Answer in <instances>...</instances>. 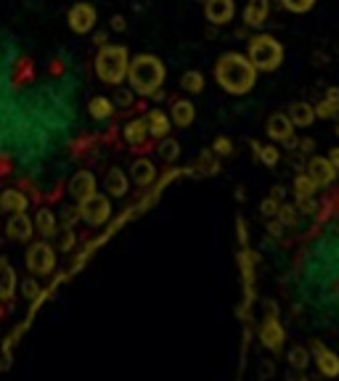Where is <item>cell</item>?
I'll use <instances>...</instances> for the list:
<instances>
[{"mask_svg": "<svg viewBox=\"0 0 339 381\" xmlns=\"http://www.w3.org/2000/svg\"><path fill=\"white\" fill-rule=\"evenodd\" d=\"M218 82L223 85V90H228V93H247L252 90L254 85V80H257V69L249 64V58H244L239 54H226L223 58L218 61Z\"/></svg>", "mask_w": 339, "mask_h": 381, "instance_id": "cell-1", "label": "cell"}, {"mask_svg": "<svg viewBox=\"0 0 339 381\" xmlns=\"http://www.w3.org/2000/svg\"><path fill=\"white\" fill-rule=\"evenodd\" d=\"M128 80H130L132 93L138 96H156L164 80V66L156 56H135L128 64Z\"/></svg>", "mask_w": 339, "mask_h": 381, "instance_id": "cell-2", "label": "cell"}, {"mask_svg": "<svg viewBox=\"0 0 339 381\" xmlns=\"http://www.w3.org/2000/svg\"><path fill=\"white\" fill-rule=\"evenodd\" d=\"M128 51L122 45H104L96 56V75L106 85H120L128 77Z\"/></svg>", "mask_w": 339, "mask_h": 381, "instance_id": "cell-3", "label": "cell"}, {"mask_svg": "<svg viewBox=\"0 0 339 381\" xmlns=\"http://www.w3.org/2000/svg\"><path fill=\"white\" fill-rule=\"evenodd\" d=\"M281 58H284V48L268 35H260L249 43V64L260 72H273L281 64Z\"/></svg>", "mask_w": 339, "mask_h": 381, "instance_id": "cell-4", "label": "cell"}, {"mask_svg": "<svg viewBox=\"0 0 339 381\" xmlns=\"http://www.w3.org/2000/svg\"><path fill=\"white\" fill-rule=\"evenodd\" d=\"M77 212H80V220H82L85 225H90V228H99V225H104V223L109 220L111 204H109V199H106V196L93 194V196H88L85 201H80Z\"/></svg>", "mask_w": 339, "mask_h": 381, "instance_id": "cell-5", "label": "cell"}, {"mask_svg": "<svg viewBox=\"0 0 339 381\" xmlns=\"http://www.w3.org/2000/svg\"><path fill=\"white\" fill-rule=\"evenodd\" d=\"M27 270L35 273V275H48V273L56 268V251L51 244H45V241H37L32 244L30 249H27Z\"/></svg>", "mask_w": 339, "mask_h": 381, "instance_id": "cell-6", "label": "cell"}, {"mask_svg": "<svg viewBox=\"0 0 339 381\" xmlns=\"http://www.w3.org/2000/svg\"><path fill=\"white\" fill-rule=\"evenodd\" d=\"M66 19H69L72 32L85 35L96 27V8H93L90 3H77V6L69 8V16H66Z\"/></svg>", "mask_w": 339, "mask_h": 381, "instance_id": "cell-7", "label": "cell"}, {"mask_svg": "<svg viewBox=\"0 0 339 381\" xmlns=\"http://www.w3.org/2000/svg\"><path fill=\"white\" fill-rule=\"evenodd\" d=\"M96 194V177L93 173L88 170H82V173H77L72 180H69V196L75 199V201H85L88 196Z\"/></svg>", "mask_w": 339, "mask_h": 381, "instance_id": "cell-8", "label": "cell"}, {"mask_svg": "<svg viewBox=\"0 0 339 381\" xmlns=\"http://www.w3.org/2000/svg\"><path fill=\"white\" fill-rule=\"evenodd\" d=\"M307 177L316 185H328L334 177H337V170L331 167L326 156H313L310 164H307Z\"/></svg>", "mask_w": 339, "mask_h": 381, "instance_id": "cell-9", "label": "cell"}, {"mask_svg": "<svg viewBox=\"0 0 339 381\" xmlns=\"http://www.w3.org/2000/svg\"><path fill=\"white\" fill-rule=\"evenodd\" d=\"M233 11H236L233 0H207V6H204V13H207V19H209L212 24H226V22H230Z\"/></svg>", "mask_w": 339, "mask_h": 381, "instance_id": "cell-10", "label": "cell"}, {"mask_svg": "<svg viewBox=\"0 0 339 381\" xmlns=\"http://www.w3.org/2000/svg\"><path fill=\"white\" fill-rule=\"evenodd\" d=\"M292 132H295V125L289 122L286 114H273V117L268 120V135H271L276 143H286L292 138Z\"/></svg>", "mask_w": 339, "mask_h": 381, "instance_id": "cell-11", "label": "cell"}, {"mask_svg": "<svg viewBox=\"0 0 339 381\" xmlns=\"http://www.w3.org/2000/svg\"><path fill=\"white\" fill-rule=\"evenodd\" d=\"M6 230H8V236L13 241H30L32 239V220L27 218L24 212H16V215H11Z\"/></svg>", "mask_w": 339, "mask_h": 381, "instance_id": "cell-12", "label": "cell"}, {"mask_svg": "<svg viewBox=\"0 0 339 381\" xmlns=\"http://www.w3.org/2000/svg\"><path fill=\"white\" fill-rule=\"evenodd\" d=\"M16 292V270L8 260H0V302H8Z\"/></svg>", "mask_w": 339, "mask_h": 381, "instance_id": "cell-13", "label": "cell"}, {"mask_svg": "<svg viewBox=\"0 0 339 381\" xmlns=\"http://www.w3.org/2000/svg\"><path fill=\"white\" fill-rule=\"evenodd\" d=\"M132 183L141 185V188H146V185L154 183V177H156V167H154L149 159H135L132 162Z\"/></svg>", "mask_w": 339, "mask_h": 381, "instance_id": "cell-14", "label": "cell"}, {"mask_svg": "<svg viewBox=\"0 0 339 381\" xmlns=\"http://www.w3.org/2000/svg\"><path fill=\"white\" fill-rule=\"evenodd\" d=\"M0 209L8 212V215L24 212L27 209V196H24L22 191H16V188H8V191L0 194Z\"/></svg>", "mask_w": 339, "mask_h": 381, "instance_id": "cell-15", "label": "cell"}, {"mask_svg": "<svg viewBox=\"0 0 339 381\" xmlns=\"http://www.w3.org/2000/svg\"><path fill=\"white\" fill-rule=\"evenodd\" d=\"M268 19V0H249V6L244 8V22L249 27H260Z\"/></svg>", "mask_w": 339, "mask_h": 381, "instance_id": "cell-16", "label": "cell"}, {"mask_svg": "<svg viewBox=\"0 0 339 381\" xmlns=\"http://www.w3.org/2000/svg\"><path fill=\"white\" fill-rule=\"evenodd\" d=\"M35 228L40 236H56V230H58V220L51 209H37V215H35Z\"/></svg>", "mask_w": 339, "mask_h": 381, "instance_id": "cell-17", "label": "cell"}, {"mask_svg": "<svg viewBox=\"0 0 339 381\" xmlns=\"http://www.w3.org/2000/svg\"><path fill=\"white\" fill-rule=\"evenodd\" d=\"M286 117H289V122L295 127H307V125H313V120H316V111H313L310 104H295Z\"/></svg>", "mask_w": 339, "mask_h": 381, "instance_id": "cell-18", "label": "cell"}, {"mask_svg": "<svg viewBox=\"0 0 339 381\" xmlns=\"http://www.w3.org/2000/svg\"><path fill=\"white\" fill-rule=\"evenodd\" d=\"M104 185H106V191H109L111 196H117V199L125 196V194H128V175L114 167V170H109V173H106V180H104Z\"/></svg>", "mask_w": 339, "mask_h": 381, "instance_id": "cell-19", "label": "cell"}, {"mask_svg": "<svg viewBox=\"0 0 339 381\" xmlns=\"http://www.w3.org/2000/svg\"><path fill=\"white\" fill-rule=\"evenodd\" d=\"M149 135V127H146V120H132L125 125V141L130 146H141Z\"/></svg>", "mask_w": 339, "mask_h": 381, "instance_id": "cell-20", "label": "cell"}, {"mask_svg": "<svg viewBox=\"0 0 339 381\" xmlns=\"http://www.w3.org/2000/svg\"><path fill=\"white\" fill-rule=\"evenodd\" d=\"M194 104L191 101H178L175 106H173V122H175L178 127H186V125H191L194 122Z\"/></svg>", "mask_w": 339, "mask_h": 381, "instance_id": "cell-21", "label": "cell"}, {"mask_svg": "<svg viewBox=\"0 0 339 381\" xmlns=\"http://www.w3.org/2000/svg\"><path fill=\"white\" fill-rule=\"evenodd\" d=\"M146 127H149V135H154V138H164L167 130H170V120L164 117L162 111H152L149 120H146Z\"/></svg>", "mask_w": 339, "mask_h": 381, "instance_id": "cell-22", "label": "cell"}, {"mask_svg": "<svg viewBox=\"0 0 339 381\" xmlns=\"http://www.w3.org/2000/svg\"><path fill=\"white\" fill-rule=\"evenodd\" d=\"M111 111H114V104H111V99H104V96H99V99L90 101V117H93V120H109Z\"/></svg>", "mask_w": 339, "mask_h": 381, "instance_id": "cell-23", "label": "cell"}, {"mask_svg": "<svg viewBox=\"0 0 339 381\" xmlns=\"http://www.w3.org/2000/svg\"><path fill=\"white\" fill-rule=\"evenodd\" d=\"M316 188L318 185L307 177V175H297V180H295V194L297 199H310L313 194H316Z\"/></svg>", "mask_w": 339, "mask_h": 381, "instance_id": "cell-24", "label": "cell"}, {"mask_svg": "<svg viewBox=\"0 0 339 381\" xmlns=\"http://www.w3.org/2000/svg\"><path fill=\"white\" fill-rule=\"evenodd\" d=\"M180 85H183V90H188V93H202V87H204V77L199 75V72H186Z\"/></svg>", "mask_w": 339, "mask_h": 381, "instance_id": "cell-25", "label": "cell"}, {"mask_svg": "<svg viewBox=\"0 0 339 381\" xmlns=\"http://www.w3.org/2000/svg\"><path fill=\"white\" fill-rule=\"evenodd\" d=\"M252 149L260 154L263 164H268V167H273V164L278 162V149H276V146H260V143H252Z\"/></svg>", "mask_w": 339, "mask_h": 381, "instance_id": "cell-26", "label": "cell"}, {"mask_svg": "<svg viewBox=\"0 0 339 381\" xmlns=\"http://www.w3.org/2000/svg\"><path fill=\"white\" fill-rule=\"evenodd\" d=\"M159 156H162L164 162H175L178 156H180V146H178V141H162L159 143Z\"/></svg>", "mask_w": 339, "mask_h": 381, "instance_id": "cell-27", "label": "cell"}, {"mask_svg": "<svg viewBox=\"0 0 339 381\" xmlns=\"http://www.w3.org/2000/svg\"><path fill=\"white\" fill-rule=\"evenodd\" d=\"M22 296H24V299H30V302L40 296V283L35 281L32 275H30V278H24V281H22Z\"/></svg>", "mask_w": 339, "mask_h": 381, "instance_id": "cell-28", "label": "cell"}, {"mask_svg": "<svg viewBox=\"0 0 339 381\" xmlns=\"http://www.w3.org/2000/svg\"><path fill=\"white\" fill-rule=\"evenodd\" d=\"M111 104H114V106H120V109H128V106H132V90H128V87H120V90L114 93Z\"/></svg>", "mask_w": 339, "mask_h": 381, "instance_id": "cell-29", "label": "cell"}, {"mask_svg": "<svg viewBox=\"0 0 339 381\" xmlns=\"http://www.w3.org/2000/svg\"><path fill=\"white\" fill-rule=\"evenodd\" d=\"M77 220H80V212H77L75 207H64V209H61V220H58V223L64 225V230L66 228H75Z\"/></svg>", "mask_w": 339, "mask_h": 381, "instance_id": "cell-30", "label": "cell"}, {"mask_svg": "<svg viewBox=\"0 0 339 381\" xmlns=\"http://www.w3.org/2000/svg\"><path fill=\"white\" fill-rule=\"evenodd\" d=\"M318 114V117H334L339 111V101H331V99H326L318 109H313Z\"/></svg>", "mask_w": 339, "mask_h": 381, "instance_id": "cell-31", "label": "cell"}, {"mask_svg": "<svg viewBox=\"0 0 339 381\" xmlns=\"http://www.w3.org/2000/svg\"><path fill=\"white\" fill-rule=\"evenodd\" d=\"M284 3V8H289V11L295 13H302L307 11V8H313V0H281Z\"/></svg>", "mask_w": 339, "mask_h": 381, "instance_id": "cell-32", "label": "cell"}, {"mask_svg": "<svg viewBox=\"0 0 339 381\" xmlns=\"http://www.w3.org/2000/svg\"><path fill=\"white\" fill-rule=\"evenodd\" d=\"M278 207H281V204L276 201V196H271V199H265L263 204H260V212H263L265 218H273L276 212H278Z\"/></svg>", "mask_w": 339, "mask_h": 381, "instance_id": "cell-33", "label": "cell"}, {"mask_svg": "<svg viewBox=\"0 0 339 381\" xmlns=\"http://www.w3.org/2000/svg\"><path fill=\"white\" fill-rule=\"evenodd\" d=\"M72 246H75V233H72V228H66L64 236H61V249L69 251Z\"/></svg>", "mask_w": 339, "mask_h": 381, "instance_id": "cell-34", "label": "cell"}, {"mask_svg": "<svg viewBox=\"0 0 339 381\" xmlns=\"http://www.w3.org/2000/svg\"><path fill=\"white\" fill-rule=\"evenodd\" d=\"M215 151H218V154H230L228 138H218V141H215Z\"/></svg>", "mask_w": 339, "mask_h": 381, "instance_id": "cell-35", "label": "cell"}, {"mask_svg": "<svg viewBox=\"0 0 339 381\" xmlns=\"http://www.w3.org/2000/svg\"><path fill=\"white\" fill-rule=\"evenodd\" d=\"M328 162H331V167H334V170H339V149H331V154H328Z\"/></svg>", "mask_w": 339, "mask_h": 381, "instance_id": "cell-36", "label": "cell"}, {"mask_svg": "<svg viewBox=\"0 0 339 381\" xmlns=\"http://www.w3.org/2000/svg\"><path fill=\"white\" fill-rule=\"evenodd\" d=\"M111 30L122 32V30H125V19H122V16H114V19H111Z\"/></svg>", "mask_w": 339, "mask_h": 381, "instance_id": "cell-37", "label": "cell"}, {"mask_svg": "<svg viewBox=\"0 0 339 381\" xmlns=\"http://www.w3.org/2000/svg\"><path fill=\"white\" fill-rule=\"evenodd\" d=\"M96 43H99V45H104V43H106V35H104V32H99V35H96Z\"/></svg>", "mask_w": 339, "mask_h": 381, "instance_id": "cell-38", "label": "cell"}]
</instances>
